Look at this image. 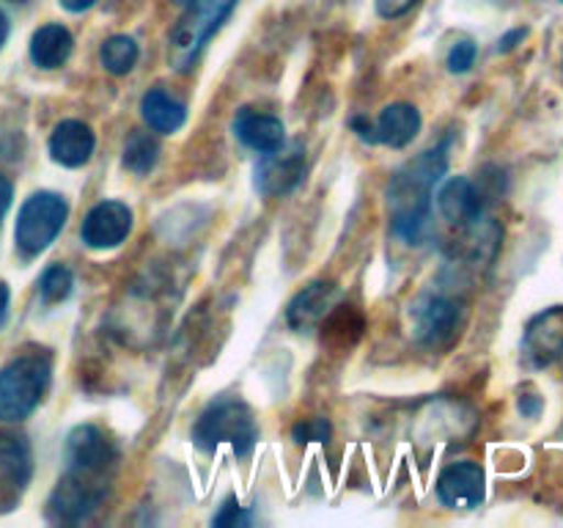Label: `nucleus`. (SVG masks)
I'll list each match as a JSON object with an SVG mask.
<instances>
[{"label": "nucleus", "instance_id": "15", "mask_svg": "<svg viewBox=\"0 0 563 528\" xmlns=\"http://www.w3.org/2000/svg\"><path fill=\"white\" fill-rule=\"evenodd\" d=\"M438 207L443 212V218L454 226H471L482 218L484 204L482 193L476 190L471 179L465 176H454V179L445 182L438 193Z\"/></svg>", "mask_w": 563, "mask_h": 528}, {"label": "nucleus", "instance_id": "28", "mask_svg": "<svg viewBox=\"0 0 563 528\" xmlns=\"http://www.w3.org/2000/svg\"><path fill=\"white\" fill-rule=\"evenodd\" d=\"M517 407H520L522 416L539 418V416H542V410H544V402H542V396L533 391V394H522L520 402H517Z\"/></svg>", "mask_w": 563, "mask_h": 528}, {"label": "nucleus", "instance_id": "22", "mask_svg": "<svg viewBox=\"0 0 563 528\" xmlns=\"http://www.w3.org/2000/svg\"><path fill=\"white\" fill-rule=\"evenodd\" d=\"M159 143L148 132H132L124 146V165L132 174H148L157 165Z\"/></svg>", "mask_w": 563, "mask_h": 528}, {"label": "nucleus", "instance_id": "35", "mask_svg": "<svg viewBox=\"0 0 563 528\" xmlns=\"http://www.w3.org/2000/svg\"><path fill=\"white\" fill-rule=\"evenodd\" d=\"M179 3H190V0H179Z\"/></svg>", "mask_w": 563, "mask_h": 528}, {"label": "nucleus", "instance_id": "29", "mask_svg": "<svg viewBox=\"0 0 563 528\" xmlns=\"http://www.w3.org/2000/svg\"><path fill=\"white\" fill-rule=\"evenodd\" d=\"M352 130H355L357 135L363 138V141L377 143V130H374L372 121H366V119H363V116H357V119H352Z\"/></svg>", "mask_w": 563, "mask_h": 528}, {"label": "nucleus", "instance_id": "7", "mask_svg": "<svg viewBox=\"0 0 563 528\" xmlns=\"http://www.w3.org/2000/svg\"><path fill=\"white\" fill-rule=\"evenodd\" d=\"M104 498V482L99 476H82V473H66L58 487L49 495V517L55 522L86 520L99 501Z\"/></svg>", "mask_w": 563, "mask_h": 528}, {"label": "nucleus", "instance_id": "31", "mask_svg": "<svg viewBox=\"0 0 563 528\" xmlns=\"http://www.w3.org/2000/svg\"><path fill=\"white\" fill-rule=\"evenodd\" d=\"M9 207H11V182L0 176V218H3Z\"/></svg>", "mask_w": 563, "mask_h": 528}, {"label": "nucleus", "instance_id": "34", "mask_svg": "<svg viewBox=\"0 0 563 528\" xmlns=\"http://www.w3.org/2000/svg\"><path fill=\"white\" fill-rule=\"evenodd\" d=\"M5 38H9V16H5L3 11H0V47H3V44H5Z\"/></svg>", "mask_w": 563, "mask_h": 528}, {"label": "nucleus", "instance_id": "10", "mask_svg": "<svg viewBox=\"0 0 563 528\" xmlns=\"http://www.w3.org/2000/svg\"><path fill=\"white\" fill-rule=\"evenodd\" d=\"M132 231V209L121 201H102L86 215L80 237L88 248H115L130 237Z\"/></svg>", "mask_w": 563, "mask_h": 528}, {"label": "nucleus", "instance_id": "21", "mask_svg": "<svg viewBox=\"0 0 563 528\" xmlns=\"http://www.w3.org/2000/svg\"><path fill=\"white\" fill-rule=\"evenodd\" d=\"M99 61H102L104 69L115 77L132 72V66L137 64L135 38L124 36V33H119V36H110L108 42L102 44V50H99Z\"/></svg>", "mask_w": 563, "mask_h": 528}, {"label": "nucleus", "instance_id": "24", "mask_svg": "<svg viewBox=\"0 0 563 528\" xmlns=\"http://www.w3.org/2000/svg\"><path fill=\"white\" fill-rule=\"evenodd\" d=\"M330 432L333 429H330L328 418H308V421H300L291 429L297 443H328Z\"/></svg>", "mask_w": 563, "mask_h": 528}, {"label": "nucleus", "instance_id": "1", "mask_svg": "<svg viewBox=\"0 0 563 528\" xmlns=\"http://www.w3.org/2000/svg\"><path fill=\"white\" fill-rule=\"evenodd\" d=\"M449 143L418 154L396 170L388 187V209L394 231L410 245H421L432 231V193L449 168Z\"/></svg>", "mask_w": 563, "mask_h": 528}, {"label": "nucleus", "instance_id": "32", "mask_svg": "<svg viewBox=\"0 0 563 528\" xmlns=\"http://www.w3.org/2000/svg\"><path fill=\"white\" fill-rule=\"evenodd\" d=\"M93 3H97V0H60V6H64L66 11H71V14H80V11L91 9Z\"/></svg>", "mask_w": 563, "mask_h": 528}, {"label": "nucleus", "instance_id": "8", "mask_svg": "<svg viewBox=\"0 0 563 528\" xmlns=\"http://www.w3.org/2000/svg\"><path fill=\"white\" fill-rule=\"evenodd\" d=\"M306 176V148L289 143L275 152L262 154L256 165V187L262 196H286L295 190Z\"/></svg>", "mask_w": 563, "mask_h": 528}, {"label": "nucleus", "instance_id": "14", "mask_svg": "<svg viewBox=\"0 0 563 528\" xmlns=\"http://www.w3.org/2000/svg\"><path fill=\"white\" fill-rule=\"evenodd\" d=\"M93 143L97 141H93L91 127L77 119H66L49 135V154L55 163L66 165V168H80L91 160Z\"/></svg>", "mask_w": 563, "mask_h": 528}, {"label": "nucleus", "instance_id": "12", "mask_svg": "<svg viewBox=\"0 0 563 528\" xmlns=\"http://www.w3.org/2000/svg\"><path fill=\"white\" fill-rule=\"evenodd\" d=\"M522 352L533 366H550L563 355V306L537 314L522 336Z\"/></svg>", "mask_w": 563, "mask_h": 528}, {"label": "nucleus", "instance_id": "25", "mask_svg": "<svg viewBox=\"0 0 563 528\" xmlns=\"http://www.w3.org/2000/svg\"><path fill=\"white\" fill-rule=\"evenodd\" d=\"M476 55H478L476 44H473L471 38H462V42H456L454 47H451L449 69L454 72V75H465V72L476 64Z\"/></svg>", "mask_w": 563, "mask_h": 528}, {"label": "nucleus", "instance_id": "9", "mask_svg": "<svg viewBox=\"0 0 563 528\" xmlns=\"http://www.w3.org/2000/svg\"><path fill=\"white\" fill-rule=\"evenodd\" d=\"M412 330L418 341L429 346H440L454 339L456 324H460V306L445 295H421L410 308Z\"/></svg>", "mask_w": 563, "mask_h": 528}, {"label": "nucleus", "instance_id": "17", "mask_svg": "<svg viewBox=\"0 0 563 528\" xmlns=\"http://www.w3.org/2000/svg\"><path fill=\"white\" fill-rule=\"evenodd\" d=\"M374 130H377L379 143H385L390 148H405L421 132V113H418V108H412L407 102L388 105Z\"/></svg>", "mask_w": 563, "mask_h": 528}, {"label": "nucleus", "instance_id": "23", "mask_svg": "<svg viewBox=\"0 0 563 528\" xmlns=\"http://www.w3.org/2000/svg\"><path fill=\"white\" fill-rule=\"evenodd\" d=\"M71 286H75V278H71L69 270L64 264H53L42 273V280H38V292H42L44 302H60L71 295Z\"/></svg>", "mask_w": 563, "mask_h": 528}, {"label": "nucleus", "instance_id": "16", "mask_svg": "<svg viewBox=\"0 0 563 528\" xmlns=\"http://www.w3.org/2000/svg\"><path fill=\"white\" fill-rule=\"evenodd\" d=\"M31 479V446L16 435L0 432V498L22 493Z\"/></svg>", "mask_w": 563, "mask_h": 528}, {"label": "nucleus", "instance_id": "2", "mask_svg": "<svg viewBox=\"0 0 563 528\" xmlns=\"http://www.w3.org/2000/svg\"><path fill=\"white\" fill-rule=\"evenodd\" d=\"M258 440L256 418L245 402L218 399L201 413L192 429V443L201 451L212 454L220 446H231L236 457L251 454Z\"/></svg>", "mask_w": 563, "mask_h": 528}, {"label": "nucleus", "instance_id": "27", "mask_svg": "<svg viewBox=\"0 0 563 528\" xmlns=\"http://www.w3.org/2000/svg\"><path fill=\"white\" fill-rule=\"evenodd\" d=\"M418 0H377V11L385 20H396V16L407 14Z\"/></svg>", "mask_w": 563, "mask_h": 528}, {"label": "nucleus", "instance_id": "5", "mask_svg": "<svg viewBox=\"0 0 563 528\" xmlns=\"http://www.w3.org/2000/svg\"><path fill=\"white\" fill-rule=\"evenodd\" d=\"M66 215H69V207H66V201L58 193H33L22 204L20 215H16L14 240L22 256H38V253L47 251L55 242V237L60 234V229H64Z\"/></svg>", "mask_w": 563, "mask_h": 528}, {"label": "nucleus", "instance_id": "18", "mask_svg": "<svg viewBox=\"0 0 563 528\" xmlns=\"http://www.w3.org/2000/svg\"><path fill=\"white\" fill-rule=\"evenodd\" d=\"M71 47V33L64 25H44L33 33L31 38V61L38 69H58L69 61Z\"/></svg>", "mask_w": 563, "mask_h": 528}, {"label": "nucleus", "instance_id": "26", "mask_svg": "<svg viewBox=\"0 0 563 528\" xmlns=\"http://www.w3.org/2000/svg\"><path fill=\"white\" fill-rule=\"evenodd\" d=\"M251 517L245 515V509L240 506V501L236 498H229L223 506H220V512L214 515V526H242V522H247Z\"/></svg>", "mask_w": 563, "mask_h": 528}, {"label": "nucleus", "instance_id": "3", "mask_svg": "<svg viewBox=\"0 0 563 528\" xmlns=\"http://www.w3.org/2000/svg\"><path fill=\"white\" fill-rule=\"evenodd\" d=\"M49 358L44 352H27L0 372V421H22L36 410L49 385Z\"/></svg>", "mask_w": 563, "mask_h": 528}, {"label": "nucleus", "instance_id": "19", "mask_svg": "<svg viewBox=\"0 0 563 528\" xmlns=\"http://www.w3.org/2000/svg\"><path fill=\"white\" fill-rule=\"evenodd\" d=\"M333 297H335V289L330 284H322V280L306 286V289H302L289 306L291 328L308 330V328H313V324L322 322L324 314H328V308H330V302H333Z\"/></svg>", "mask_w": 563, "mask_h": 528}, {"label": "nucleus", "instance_id": "4", "mask_svg": "<svg viewBox=\"0 0 563 528\" xmlns=\"http://www.w3.org/2000/svg\"><path fill=\"white\" fill-rule=\"evenodd\" d=\"M236 0H190V9L179 20V25L170 33L168 64L176 72H187L209 38L220 31L229 14L234 11Z\"/></svg>", "mask_w": 563, "mask_h": 528}, {"label": "nucleus", "instance_id": "30", "mask_svg": "<svg viewBox=\"0 0 563 528\" xmlns=\"http://www.w3.org/2000/svg\"><path fill=\"white\" fill-rule=\"evenodd\" d=\"M526 36H528L526 28H517V31L506 33V36L500 38L498 50H500V53H509V50H515V47H517V42H522V38H526Z\"/></svg>", "mask_w": 563, "mask_h": 528}, {"label": "nucleus", "instance_id": "6", "mask_svg": "<svg viewBox=\"0 0 563 528\" xmlns=\"http://www.w3.org/2000/svg\"><path fill=\"white\" fill-rule=\"evenodd\" d=\"M115 460H119V454H115L113 440L99 427L82 424V427L71 429L69 438H66V468L71 473L104 479V473L113 471Z\"/></svg>", "mask_w": 563, "mask_h": 528}, {"label": "nucleus", "instance_id": "11", "mask_svg": "<svg viewBox=\"0 0 563 528\" xmlns=\"http://www.w3.org/2000/svg\"><path fill=\"white\" fill-rule=\"evenodd\" d=\"M487 495V479L476 462H454L438 479V498L451 509H476Z\"/></svg>", "mask_w": 563, "mask_h": 528}, {"label": "nucleus", "instance_id": "33", "mask_svg": "<svg viewBox=\"0 0 563 528\" xmlns=\"http://www.w3.org/2000/svg\"><path fill=\"white\" fill-rule=\"evenodd\" d=\"M9 300H11V295H9V286H5V284H0V328H3L5 317H9Z\"/></svg>", "mask_w": 563, "mask_h": 528}, {"label": "nucleus", "instance_id": "13", "mask_svg": "<svg viewBox=\"0 0 563 528\" xmlns=\"http://www.w3.org/2000/svg\"><path fill=\"white\" fill-rule=\"evenodd\" d=\"M234 135L240 138L245 146H251L253 152L269 154L286 143V127L284 121L275 119V116L258 113V110L253 108H242L240 113L234 116Z\"/></svg>", "mask_w": 563, "mask_h": 528}, {"label": "nucleus", "instance_id": "20", "mask_svg": "<svg viewBox=\"0 0 563 528\" xmlns=\"http://www.w3.org/2000/svg\"><path fill=\"white\" fill-rule=\"evenodd\" d=\"M141 113L154 132H165V135L181 130V124L187 121L185 105H181L179 99L170 97V94L159 91V88H152V91L141 99Z\"/></svg>", "mask_w": 563, "mask_h": 528}]
</instances>
